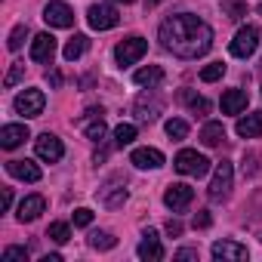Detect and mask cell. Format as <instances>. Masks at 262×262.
Returning a JSON list of instances; mask_svg holds the SVG:
<instances>
[{"mask_svg":"<svg viewBox=\"0 0 262 262\" xmlns=\"http://www.w3.org/2000/svg\"><path fill=\"white\" fill-rule=\"evenodd\" d=\"M158 37H161V47L179 59H198L213 47V28L191 13H179L161 22Z\"/></svg>","mask_w":262,"mask_h":262,"instance_id":"cell-1","label":"cell"},{"mask_svg":"<svg viewBox=\"0 0 262 262\" xmlns=\"http://www.w3.org/2000/svg\"><path fill=\"white\" fill-rule=\"evenodd\" d=\"M231 182H234V167H231V161H219L216 164V173H213V182H210V201L213 204H219V201H225L228 194H231Z\"/></svg>","mask_w":262,"mask_h":262,"instance_id":"cell-2","label":"cell"},{"mask_svg":"<svg viewBox=\"0 0 262 262\" xmlns=\"http://www.w3.org/2000/svg\"><path fill=\"white\" fill-rule=\"evenodd\" d=\"M148 53V40L145 37H126V40H120L117 47H114V59H117V65L123 68V65H136L142 56Z\"/></svg>","mask_w":262,"mask_h":262,"instance_id":"cell-3","label":"cell"},{"mask_svg":"<svg viewBox=\"0 0 262 262\" xmlns=\"http://www.w3.org/2000/svg\"><path fill=\"white\" fill-rule=\"evenodd\" d=\"M256 47H259V28H256V25H244V28L234 34V40L228 43V50H231L234 59H250V56L256 53Z\"/></svg>","mask_w":262,"mask_h":262,"instance_id":"cell-4","label":"cell"},{"mask_svg":"<svg viewBox=\"0 0 262 262\" xmlns=\"http://www.w3.org/2000/svg\"><path fill=\"white\" fill-rule=\"evenodd\" d=\"M173 167H176V173H182V176H204V173L210 170V161H207L204 155L191 151V148H182V151L176 155Z\"/></svg>","mask_w":262,"mask_h":262,"instance_id":"cell-5","label":"cell"},{"mask_svg":"<svg viewBox=\"0 0 262 262\" xmlns=\"http://www.w3.org/2000/svg\"><path fill=\"white\" fill-rule=\"evenodd\" d=\"M43 22L50 28H71L74 25V10L68 4H62V0H50L43 7Z\"/></svg>","mask_w":262,"mask_h":262,"instance_id":"cell-6","label":"cell"},{"mask_svg":"<svg viewBox=\"0 0 262 262\" xmlns=\"http://www.w3.org/2000/svg\"><path fill=\"white\" fill-rule=\"evenodd\" d=\"M161 108H164V99L148 86V93H142L139 99H136V117L142 120V123H155L158 120V114H161Z\"/></svg>","mask_w":262,"mask_h":262,"instance_id":"cell-7","label":"cell"},{"mask_svg":"<svg viewBox=\"0 0 262 262\" xmlns=\"http://www.w3.org/2000/svg\"><path fill=\"white\" fill-rule=\"evenodd\" d=\"M86 22H90V28H96V31H108V28H114V25L120 22V16H117L114 7L96 4V7L86 10Z\"/></svg>","mask_w":262,"mask_h":262,"instance_id":"cell-8","label":"cell"},{"mask_svg":"<svg viewBox=\"0 0 262 262\" xmlns=\"http://www.w3.org/2000/svg\"><path fill=\"white\" fill-rule=\"evenodd\" d=\"M16 111L22 114V117H37L40 111H43V105H47V96L40 93V90H25V93H19L16 96Z\"/></svg>","mask_w":262,"mask_h":262,"instance_id":"cell-9","label":"cell"},{"mask_svg":"<svg viewBox=\"0 0 262 262\" xmlns=\"http://www.w3.org/2000/svg\"><path fill=\"white\" fill-rule=\"evenodd\" d=\"M34 151H37V158H40V161H47V164H56V161H62V155H65V148H62V139H59V136H53V133H43V136H37V142H34Z\"/></svg>","mask_w":262,"mask_h":262,"instance_id":"cell-10","label":"cell"},{"mask_svg":"<svg viewBox=\"0 0 262 262\" xmlns=\"http://www.w3.org/2000/svg\"><path fill=\"white\" fill-rule=\"evenodd\" d=\"M191 201H194V188L185 185V182H173V185L164 191V204H167L170 210H185Z\"/></svg>","mask_w":262,"mask_h":262,"instance_id":"cell-11","label":"cell"},{"mask_svg":"<svg viewBox=\"0 0 262 262\" xmlns=\"http://www.w3.org/2000/svg\"><path fill=\"white\" fill-rule=\"evenodd\" d=\"M136 253H139V259H145V262H158V259H164V247H161L158 231H151V228H148V231L142 234V241H139Z\"/></svg>","mask_w":262,"mask_h":262,"instance_id":"cell-12","label":"cell"},{"mask_svg":"<svg viewBox=\"0 0 262 262\" xmlns=\"http://www.w3.org/2000/svg\"><path fill=\"white\" fill-rule=\"evenodd\" d=\"M28 136H31V133H28L25 123H7L4 129H0V145H4L7 151H13V148H19Z\"/></svg>","mask_w":262,"mask_h":262,"instance_id":"cell-13","label":"cell"},{"mask_svg":"<svg viewBox=\"0 0 262 262\" xmlns=\"http://www.w3.org/2000/svg\"><path fill=\"white\" fill-rule=\"evenodd\" d=\"M213 259L241 262V259H247V247H244V244H234V241H216V244H213Z\"/></svg>","mask_w":262,"mask_h":262,"instance_id":"cell-14","label":"cell"},{"mask_svg":"<svg viewBox=\"0 0 262 262\" xmlns=\"http://www.w3.org/2000/svg\"><path fill=\"white\" fill-rule=\"evenodd\" d=\"M129 164H136L139 170H161L164 167V155L158 148H136L129 155Z\"/></svg>","mask_w":262,"mask_h":262,"instance_id":"cell-15","label":"cell"},{"mask_svg":"<svg viewBox=\"0 0 262 262\" xmlns=\"http://www.w3.org/2000/svg\"><path fill=\"white\" fill-rule=\"evenodd\" d=\"M56 56V37L53 34H37L31 40V59L34 62H53Z\"/></svg>","mask_w":262,"mask_h":262,"instance_id":"cell-16","label":"cell"},{"mask_svg":"<svg viewBox=\"0 0 262 262\" xmlns=\"http://www.w3.org/2000/svg\"><path fill=\"white\" fill-rule=\"evenodd\" d=\"M7 173L13 179H22V182H40V167L34 161H10Z\"/></svg>","mask_w":262,"mask_h":262,"instance_id":"cell-17","label":"cell"},{"mask_svg":"<svg viewBox=\"0 0 262 262\" xmlns=\"http://www.w3.org/2000/svg\"><path fill=\"white\" fill-rule=\"evenodd\" d=\"M47 210V201H43V194H28L22 204H19V222H34L40 213Z\"/></svg>","mask_w":262,"mask_h":262,"instance_id":"cell-18","label":"cell"},{"mask_svg":"<svg viewBox=\"0 0 262 262\" xmlns=\"http://www.w3.org/2000/svg\"><path fill=\"white\" fill-rule=\"evenodd\" d=\"M234 129H237L241 139H256V136H262V111H253V114L241 117Z\"/></svg>","mask_w":262,"mask_h":262,"instance_id":"cell-19","label":"cell"},{"mask_svg":"<svg viewBox=\"0 0 262 262\" xmlns=\"http://www.w3.org/2000/svg\"><path fill=\"white\" fill-rule=\"evenodd\" d=\"M247 108V93L244 90H225L222 96V114H241Z\"/></svg>","mask_w":262,"mask_h":262,"instance_id":"cell-20","label":"cell"},{"mask_svg":"<svg viewBox=\"0 0 262 262\" xmlns=\"http://www.w3.org/2000/svg\"><path fill=\"white\" fill-rule=\"evenodd\" d=\"M99 201H102L108 210H114V207H120V204L126 201V188H123V185H105V188H99Z\"/></svg>","mask_w":262,"mask_h":262,"instance_id":"cell-21","label":"cell"},{"mask_svg":"<svg viewBox=\"0 0 262 262\" xmlns=\"http://www.w3.org/2000/svg\"><path fill=\"white\" fill-rule=\"evenodd\" d=\"M86 47H90V37L86 34H74L68 43H65V50H62V56L68 59V62H77L83 53H86Z\"/></svg>","mask_w":262,"mask_h":262,"instance_id":"cell-22","label":"cell"},{"mask_svg":"<svg viewBox=\"0 0 262 262\" xmlns=\"http://www.w3.org/2000/svg\"><path fill=\"white\" fill-rule=\"evenodd\" d=\"M222 139H225V126H222L219 120L204 123V129H201V142H204V145H210V148H213V145H219Z\"/></svg>","mask_w":262,"mask_h":262,"instance_id":"cell-23","label":"cell"},{"mask_svg":"<svg viewBox=\"0 0 262 262\" xmlns=\"http://www.w3.org/2000/svg\"><path fill=\"white\" fill-rule=\"evenodd\" d=\"M133 80H136L139 86H158V83L164 80V71H161L158 65H148V68H139V71L133 74Z\"/></svg>","mask_w":262,"mask_h":262,"instance_id":"cell-24","label":"cell"},{"mask_svg":"<svg viewBox=\"0 0 262 262\" xmlns=\"http://www.w3.org/2000/svg\"><path fill=\"white\" fill-rule=\"evenodd\" d=\"M179 102L191 105V111H194V114H207V111H210V102H207L204 96H194L191 90H182V93H179Z\"/></svg>","mask_w":262,"mask_h":262,"instance_id":"cell-25","label":"cell"},{"mask_svg":"<svg viewBox=\"0 0 262 262\" xmlns=\"http://www.w3.org/2000/svg\"><path fill=\"white\" fill-rule=\"evenodd\" d=\"M133 139H136V126H133V123H117V126H114V145H117V148L129 145Z\"/></svg>","mask_w":262,"mask_h":262,"instance_id":"cell-26","label":"cell"},{"mask_svg":"<svg viewBox=\"0 0 262 262\" xmlns=\"http://www.w3.org/2000/svg\"><path fill=\"white\" fill-rule=\"evenodd\" d=\"M80 126H83V133H86L90 142H102V136H105V120H102V117H93L90 123L83 120Z\"/></svg>","mask_w":262,"mask_h":262,"instance_id":"cell-27","label":"cell"},{"mask_svg":"<svg viewBox=\"0 0 262 262\" xmlns=\"http://www.w3.org/2000/svg\"><path fill=\"white\" fill-rule=\"evenodd\" d=\"M90 247H93V250H114V247H117V237L108 234V231H93V234H90Z\"/></svg>","mask_w":262,"mask_h":262,"instance_id":"cell-28","label":"cell"},{"mask_svg":"<svg viewBox=\"0 0 262 262\" xmlns=\"http://www.w3.org/2000/svg\"><path fill=\"white\" fill-rule=\"evenodd\" d=\"M167 136H170L173 142H182V139L188 136V123L179 120V117H170V120H167Z\"/></svg>","mask_w":262,"mask_h":262,"instance_id":"cell-29","label":"cell"},{"mask_svg":"<svg viewBox=\"0 0 262 262\" xmlns=\"http://www.w3.org/2000/svg\"><path fill=\"white\" fill-rule=\"evenodd\" d=\"M47 237H50V241H56V244H65V241L71 237V228H68V222H53V225L47 228Z\"/></svg>","mask_w":262,"mask_h":262,"instance_id":"cell-30","label":"cell"},{"mask_svg":"<svg viewBox=\"0 0 262 262\" xmlns=\"http://www.w3.org/2000/svg\"><path fill=\"white\" fill-rule=\"evenodd\" d=\"M25 37H28V25H16V28L10 31V40H7V47H10L13 53H16V50H22Z\"/></svg>","mask_w":262,"mask_h":262,"instance_id":"cell-31","label":"cell"},{"mask_svg":"<svg viewBox=\"0 0 262 262\" xmlns=\"http://www.w3.org/2000/svg\"><path fill=\"white\" fill-rule=\"evenodd\" d=\"M222 74H225V65H222V62H210V65L201 71V80H204V83H213V80H219Z\"/></svg>","mask_w":262,"mask_h":262,"instance_id":"cell-32","label":"cell"},{"mask_svg":"<svg viewBox=\"0 0 262 262\" xmlns=\"http://www.w3.org/2000/svg\"><path fill=\"white\" fill-rule=\"evenodd\" d=\"M222 13H225L228 19H244V16H247V7L241 4V0H228V4H222Z\"/></svg>","mask_w":262,"mask_h":262,"instance_id":"cell-33","label":"cell"},{"mask_svg":"<svg viewBox=\"0 0 262 262\" xmlns=\"http://www.w3.org/2000/svg\"><path fill=\"white\" fill-rule=\"evenodd\" d=\"M22 77H25V62H13L10 74L4 77V86H16V83H19Z\"/></svg>","mask_w":262,"mask_h":262,"instance_id":"cell-34","label":"cell"},{"mask_svg":"<svg viewBox=\"0 0 262 262\" xmlns=\"http://www.w3.org/2000/svg\"><path fill=\"white\" fill-rule=\"evenodd\" d=\"M16 259L25 262V259H28V250H25V247H7V250H4V262H16Z\"/></svg>","mask_w":262,"mask_h":262,"instance_id":"cell-35","label":"cell"},{"mask_svg":"<svg viewBox=\"0 0 262 262\" xmlns=\"http://www.w3.org/2000/svg\"><path fill=\"white\" fill-rule=\"evenodd\" d=\"M90 222H93V210H86V207L74 210V225H77V228H86Z\"/></svg>","mask_w":262,"mask_h":262,"instance_id":"cell-36","label":"cell"},{"mask_svg":"<svg viewBox=\"0 0 262 262\" xmlns=\"http://www.w3.org/2000/svg\"><path fill=\"white\" fill-rule=\"evenodd\" d=\"M207 225H210V213H204V210H201V213L194 216V228H207Z\"/></svg>","mask_w":262,"mask_h":262,"instance_id":"cell-37","label":"cell"},{"mask_svg":"<svg viewBox=\"0 0 262 262\" xmlns=\"http://www.w3.org/2000/svg\"><path fill=\"white\" fill-rule=\"evenodd\" d=\"M167 234H173V237H179V234H182V222H176V219H170V222H167Z\"/></svg>","mask_w":262,"mask_h":262,"instance_id":"cell-38","label":"cell"},{"mask_svg":"<svg viewBox=\"0 0 262 262\" xmlns=\"http://www.w3.org/2000/svg\"><path fill=\"white\" fill-rule=\"evenodd\" d=\"M176 259H198V250H179Z\"/></svg>","mask_w":262,"mask_h":262,"instance_id":"cell-39","label":"cell"},{"mask_svg":"<svg viewBox=\"0 0 262 262\" xmlns=\"http://www.w3.org/2000/svg\"><path fill=\"white\" fill-rule=\"evenodd\" d=\"M10 207H13V191L7 188V191H4V210H10Z\"/></svg>","mask_w":262,"mask_h":262,"instance_id":"cell-40","label":"cell"},{"mask_svg":"<svg viewBox=\"0 0 262 262\" xmlns=\"http://www.w3.org/2000/svg\"><path fill=\"white\" fill-rule=\"evenodd\" d=\"M161 4V0H145V7H158Z\"/></svg>","mask_w":262,"mask_h":262,"instance_id":"cell-41","label":"cell"},{"mask_svg":"<svg viewBox=\"0 0 262 262\" xmlns=\"http://www.w3.org/2000/svg\"><path fill=\"white\" fill-rule=\"evenodd\" d=\"M111 4H136V0H111Z\"/></svg>","mask_w":262,"mask_h":262,"instance_id":"cell-42","label":"cell"},{"mask_svg":"<svg viewBox=\"0 0 262 262\" xmlns=\"http://www.w3.org/2000/svg\"><path fill=\"white\" fill-rule=\"evenodd\" d=\"M259 16H262V7H259Z\"/></svg>","mask_w":262,"mask_h":262,"instance_id":"cell-43","label":"cell"}]
</instances>
